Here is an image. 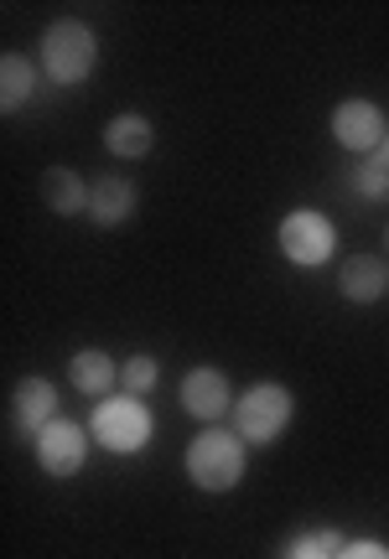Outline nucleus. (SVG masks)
I'll return each instance as SVG.
<instances>
[{
  "mask_svg": "<svg viewBox=\"0 0 389 559\" xmlns=\"http://www.w3.org/2000/svg\"><path fill=\"white\" fill-rule=\"evenodd\" d=\"M99 68V37L89 21L62 16L42 32V73L58 83V88H79V83L94 79Z\"/></svg>",
  "mask_w": 389,
  "mask_h": 559,
  "instance_id": "f257e3e1",
  "label": "nucleus"
},
{
  "mask_svg": "<svg viewBox=\"0 0 389 559\" xmlns=\"http://www.w3.org/2000/svg\"><path fill=\"white\" fill-rule=\"evenodd\" d=\"M187 477L203 492H234L245 477V440L234 430L208 425L203 436H192V445H187Z\"/></svg>",
  "mask_w": 389,
  "mask_h": 559,
  "instance_id": "f03ea898",
  "label": "nucleus"
},
{
  "mask_svg": "<svg viewBox=\"0 0 389 559\" xmlns=\"http://www.w3.org/2000/svg\"><path fill=\"white\" fill-rule=\"evenodd\" d=\"M291 415H296V400H291L286 383H255L234 400V436L245 445H270V440L286 436Z\"/></svg>",
  "mask_w": 389,
  "mask_h": 559,
  "instance_id": "7ed1b4c3",
  "label": "nucleus"
},
{
  "mask_svg": "<svg viewBox=\"0 0 389 559\" xmlns=\"http://www.w3.org/2000/svg\"><path fill=\"white\" fill-rule=\"evenodd\" d=\"M89 430L99 440L104 451H115V456H135L151 445L156 436V419L145 409L135 394H115V400H99L94 404V419H89Z\"/></svg>",
  "mask_w": 389,
  "mask_h": 559,
  "instance_id": "20e7f679",
  "label": "nucleus"
},
{
  "mask_svg": "<svg viewBox=\"0 0 389 559\" xmlns=\"http://www.w3.org/2000/svg\"><path fill=\"white\" fill-rule=\"evenodd\" d=\"M338 249V228H332L328 213L317 207H296L281 218V254H286L296 270H322Z\"/></svg>",
  "mask_w": 389,
  "mask_h": 559,
  "instance_id": "39448f33",
  "label": "nucleus"
},
{
  "mask_svg": "<svg viewBox=\"0 0 389 559\" xmlns=\"http://www.w3.org/2000/svg\"><path fill=\"white\" fill-rule=\"evenodd\" d=\"M32 445H37V461H42V472H47V477H58V481L79 477L83 456H89V430H83L79 419H52Z\"/></svg>",
  "mask_w": 389,
  "mask_h": 559,
  "instance_id": "423d86ee",
  "label": "nucleus"
},
{
  "mask_svg": "<svg viewBox=\"0 0 389 559\" xmlns=\"http://www.w3.org/2000/svg\"><path fill=\"white\" fill-rule=\"evenodd\" d=\"M332 135H338V145L353 151V156H374V145H385V135H389L385 109L369 99H343L338 115H332Z\"/></svg>",
  "mask_w": 389,
  "mask_h": 559,
  "instance_id": "0eeeda50",
  "label": "nucleus"
},
{
  "mask_svg": "<svg viewBox=\"0 0 389 559\" xmlns=\"http://www.w3.org/2000/svg\"><path fill=\"white\" fill-rule=\"evenodd\" d=\"M182 409L203 425H219L224 415H234V389L219 368H192L182 379Z\"/></svg>",
  "mask_w": 389,
  "mask_h": 559,
  "instance_id": "6e6552de",
  "label": "nucleus"
},
{
  "mask_svg": "<svg viewBox=\"0 0 389 559\" xmlns=\"http://www.w3.org/2000/svg\"><path fill=\"white\" fill-rule=\"evenodd\" d=\"M135 207H141V192H135V181L130 177L104 171V177L89 181V218L99 223V228H120Z\"/></svg>",
  "mask_w": 389,
  "mask_h": 559,
  "instance_id": "1a4fd4ad",
  "label": "nucleus"
},
{
  "mask_svg": "<svg viewBox=\"0 0 389 559\" xmlns=\"http://www.w3.org/2000/svg\"><path fill=\"white\" fill-rule=\"evenodd\" d=\"M11 419H16L21 436L37 440L52 419H58V389L47 379H21L16 394H11Z\"/></svg>",
  "mask_w": 389,
  "mask_h": 559,
  "instance_id": "9d476101",
  "label": "nucleus"
},
{
  "mask_svg": "<svg viewBox=\"0 0 389 559\" xmlns=\"http://www.w3.org/2000/svg\"><path fill=\"white\" fill-rule=\"evenodd\" d=\"M338 290H343V300H353V306L385 300L389 296V260H379V254H353V260H343Z\"/></svg>",
  "mask_w": 389,
  "mask_h": 559,
  "instance_id": "9b49d317",
  "label": "nucleus"
},
{
  "mask_svg": "<svg viewBox=\"0 0 389 559\" xmlns=\"http://www.w3.org/2000/svg\"><path fill=\"white\" fill-rule=\"evenodd\" d=\"M42 202L58 213V218H79L89 213V181L79 171H68V166H52L47 177H42Z\"/></svg>",
  "mask_w": 389,
  "mask_h": 559,
  "instance_id": "f8f14e48",
  "label": "nucleus"
},
{
  "mask_svg": "<svg viewBox=\"0 0 389 559\" xmlns=\"http://www.w3.org/2000/svg\"><path fill=\"white\" fill-rule=\"evenodd\" d=\"M104 145L125 160H141L156 145V124L145 120V115H115V120L104 124Z\"/></svg>",
  "mask_w": 389,
  "mask_h": 559,
  "instance_id": "ddd939ff",
  "label": "nucleus"
},
{
  "mask_svg": "<svg viewBox=\"0 0 389 559\" xmlns=\"http://www.w3.org/2000/svg\"><path fill=\"white\" fill-rule=\"evenodd\" d=\"M68 379H73V389L79 394H109L115 389V379H120V368H115V358L109 353H99V347H83V353H73V362H68Z\"/></svg>",
  "mask_w": 389,
  "mask_h": 559,
  "instance_id": "4468645a",
  "label": "nucleus"
},
{
  "mask_svg": "<svg viewBox=\"0 0 389 559\" xmlns=\"http://www.w3.org/2000/svg\"><path fill=\"white\" fill-rule=\"evenodd\" d=\"M37 79H42L37 62L21 58V52H5V58H0V109H5V115H16L21 104L37 94Z\"/></svg>",
  "mask_w": 389,
  "mask_h": 559,
  "instance_id": "2eb2a0df",
  "label": "nucleus"
},
{
  "mask_svg": "<svg viewBox=\"0 0 389 559\" xmlns=\"http://www.w3.org/2000/svg\"><path fill=\"white\" fill-rule=\"evenodd\" d=\"M353 192L364 202H389V160L358 156V166H353Z\"/></svg>",
  "mask_w": 389,
  "mask_h": 559,
  "instance_id": "dca6fc26",
  "label": "nucleus"
},
{
  "mask_svg": "<svg viewBox=\"0 0 389 559\" xmlns=\"http://www.w3.org/2000/svg\"><path fill=\"white\" fill-rule=\"evenodd\" d=\"M338 555H343L338 528H311V534H296L286 544V559H338Z\"/></svg>",
  "mask_w": 389,
  "mask_h": 559,
  "instance_id": "f3484780",
  "label": "nucleus"
},
{
  "mask_svg": "<svg viewBox=\"0 0 389 559\" xmlns=\"http://www.w3.org/2000/svg\"><path fill=\"white\" fill-rule=\"evenodd\" d=\"M156 379H162V362L151 358V353H135V358L120 368V383L130 389V394H151V389H156Z\"/></svg>",
  "mask_w": 389,
  "mask_h": 559,
  "instance_id": "a211bd4d",
  "label": "nucleus"
},
{
  "mask_svg": "<svg viewBox=\"0 0 389 559\" xmlns=\"http://www.w3.org/2000/svg\"><path fill=\"white\" fill-rule=\"evenodd\" d=\"M338 559H389V544H379V539H353V544H343V555Z\"/></svg>",
  "mask_w": 389,
  "mask_h": 559,
  "instance_id": "6ab92c4d",
  "label": "nucleus"
},
{
  "mask_svg": "<svg viewBox=\"0 0 389 559\" xmlns=\"http://www.w3.org/2000/svg\"><path fill=\"white\" fill-rule=\"evenodd\" d=\"M385 160H389V135H385Z\"/></svg>",
  "mask_w": 389,
  "mask_h": 559,
  "instance_id": "aec40b11",
  "label": "nucleus"
},
{
  "mask_svg": "<svg viewBox=\"0 0 389 559\" xmlns=\"http://www.w3.org/2000/svg\"><path fill=\"white\" fill-rule=\"evenodd\" d=\"M385 249H389V239H385Z\"/></svg>",
  "mask_w": 389,
  "mask_h": 559,
  "instance_id": "412c9836",
  "label": "nucleus"
}]
</instances>
